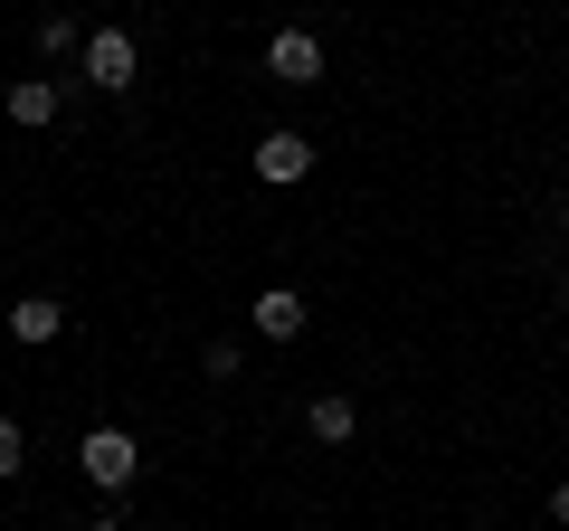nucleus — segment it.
Listing matches in <instances>:
<instances>
[{
    "label": "nucleus",
    "mask_w": 569,
    "mask_h": 531,
    "mask_svg": "<svg viewBox=\"0 0 569 531\" xmlns=\"http://www.w3.org/2000/svg\"><path fill=\"white\" fill-rule=\"evenodd\" d=\"M77 465H86V484H96V493H123L142 474V447H133V428H86Z\"/></svg>",
    "instance_id": "f257e3e1"
},
{
    "label": "nucleus",
    "mask_w": 569,
    "mask_h": 531,
    "mask_svg": "<svg viewBox=\"0 0 569 531\" xmlns=\"http://www.w3.org/2000/svg\"><path fill=\"white\" fill-rule=\"evenodd\" d=\"M77 67H86V86H96V96H123V86L142 77V48H133V29H96V39L77 48Z\"/></svg>",
    "instance_id": "f03ea898"
},
{
    "label": "nucleus",
    "mask_w": 569,
    "mask_h": 531,
    "mask_svg": "<svg viewBox=\"0 0 569 531\" xmlns=\"http://www.w3.org/2000/svg\"><path fill=\"white\" fill-rule=\"evenodd\" d=\"M266 77L276 86H323V39L313 29H276L266 39Z\"/></svg>",
    "instance_id": "7ed1b4c3"
},
{
    "label": "nucleus",
    "mask_w": 569,
    "mask_h": 531,
    "mask_svg": "<svg viewBox=\"0 0 569 531\" xmlns=\"http://www.w3.org/2000/svg\"><path fill=\"white\" fill-rule=\"evenodd\" d=\"M247 323H257V342H305V294H295V285H266L257 304H247Z\"/></svg>",
    "instance_id": "20e7f679"
},
{
    "label": "nucleus",
    "mask_w": 569,
    "mask_h": 531,
    "mask_svg": "<svg viewBox=\"0 0 569 531\" xmlns=\"http://www.w3.org/2000/svg\"><path fill=\"white\" fill-rule=\"evenodd\" d=\"M305 171H313V143H305V133H295V123H276V133H266V143H257V181H305Z\"/></svg>",
    "instance_id": "39448f33"
},
{
    "label": "nucleus",
    "mask_w": 569,
    "mask_h": 531,
    "mask_svg": "<svg viewBox=\"0 0 569 531\" xmlns=\"http://www.w3.org/2000/svg\"><path fill=\"white\" fill-rule=\"evenodd\" d=\"M10 123H20V133H39V123H58V104H67V86L58 77H10Z\"/></svg>",
    "instance_id": "423d86ee"
},
{
    "label": "nucleus",
    "mask_w": 569,
    "mask_h": 531,
    "mask_svg": "<svg viewBox=\"0 0 569 531\" xmlns=\"http://www.w3.org/2000/svg\"><path fill=\"white\" fill-rule=\"evenodd\" d=\"M58 332H67L58 294H20V304H10V342H58Z\"/></svg>",
    "instance_id": "0eeeda50"
},
{
    "label": "nucleus",
    "mask_w": 569,
    "mask_h": 531,
    "mask_svg": "<svg viewBox=\"0 0 569 531\" xmlns=\"http://www.w3.org/2000/svg\"><path fill=\"white\" fill-rule=\"evenodd\" d=\"M305 428L323 437V447H351V437H361V409H351L342 389H323V399H313V409H305Z\"/></svg>",
    "instance_id": "6e6552de"
},
{
    "label": "nucleus",
    "mask_w": 569,
    "mask_h": 531,
    "mask_svg": "<svg viewBox=\"0 0 569 531\" xmlns=\"http://www.w3.org/2000/svg\"><path fill=\"white\" fill-rule=\"evenodd\" d=\"M77 48H86V29L67 20V10H48L39 20V58H77Z\"/></svg>",
    "instance_id": "1a4fd4ad"
},
{
    "label": "nucleus",
    "mask_w": 569,
    "mask_h": 531,
    "mask_svg": "<svg viewBox=\"0 0 569 531\" xmlns=\"http://www.w3.org/2000/svg\"><path fill=\"white\" fill-rule=\"evenodd\" d=\"M29 465V437H20V418H0V484Z\"/></svg>",
    "instance_id": "9d476101"
},
{
    "label": "nucleus",
    "mask_w": 569,
    "mask_h": 531,
    "mask_svg": "<svg viewBox=\"0 0 569 531\" xmlns=\"http://www.w3.org/2000/svg\"><path fill=\"white\" fill-rule=\"evenodd\" d=\"M238 361H247L238 342H209V351H200V370H209V380H238Z\"/></svg>",
    "instance_id": "9b49d317"
},
{
    "label": "nucleus",
    "mask_w": 569,
    "mask_h": 531,
    "mask_svg": "<svg viewBox=\"0 0 569 531\" xmlns=\"http://www.w3.org/2000/svg\"><path fill=\"white\" fill-rule=\"evenodd\" d=\"M550 522H569V484H550Z\"/></svg>",
    "instance_id": "f8f14e48"
},
{
    "label": "nucleus",
    "mask_w": 569,
    "mask_h": 531,
    "mask_svg": "<svg viewBox=\"0 0 569 531\" xmlns=\"http://www.w3.org/2000/svg\"><path fill=\"white\" fill-rule=\"evenodd\" d=\"M96 531H133V522H123V512H96Z\"/></svg>",
    "instance_id": "ddd939ff"
},
{
    "label": "nucleus",
    "mask_w": 569,
    "mask_h": 531,
    "mask_svg": "<svg viewBox=\"0 0 569 531\" xmlns=\"http://www.w3.org/2000/svg\"><path fill=\"white\" fill-rule=\"evenodd\" d=\"M560 313H569V275H560Z\"/></svg>",
    "instance_id": "4468645a"
},
{
    "label": "nucleus",
    "mask_w": 569,
    "mask_h": 531,
    "mask_svg": "<svg viewBox=\"0 0 569 531\" xmlns=\"http://www.w3.org/2000/svg\"><path fill=\"white\" fill-rule=\"evenodd\" d=\"M560 238H569V200H560Z\"/></svg>",
    "instance_id": "2eb2a0df"
}]
</instances>
